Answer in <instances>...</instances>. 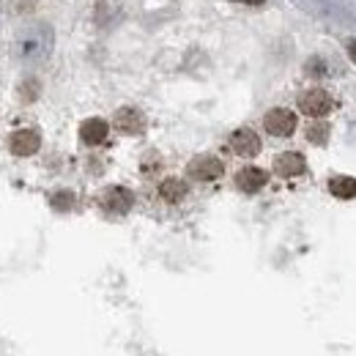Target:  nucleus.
<instances>
[{"label":"nucleus","mask_w":356,"mask_h":356,"mask_svg":"<svg viewBox=\"0 0 356 356\" xmlns=\"http://www.w3.org/2000/svg\"><path fill=\"white\" fill-rule=\"evenodd\" d=\"M329 192L334 195V197H340V200H351L356 197V178L351 176H337L329 181Z\"/></svg>","instance_id":"obj_12"},{"label":"nucleus","mask_w":356,"mask_h":356,"mask_svg":"<svg viewBox=\"0 0 356 356\" xmlns=\"http://www.w3.org/2000/svg\"><path fill=\"white\" fill-rule=\"evenodd\" d=\"M222 162L217 156H195L189 165H186V173L195 181H214V178L222 176Z\"/></svg>","instance_id":"obj_4"},{"label":"nucleus","mask_w":356,"mask_h":356,"mask_svg":"<svg viewBox=\"0 0 356 356\" xmlns=\"http://www.w3.org/2000/svg\"><path fill=\"white\" fill-rule=\"evenodd\" d=\"M326 72V63L321 60V58H310L307 60V74H312V77H321Z\"/></svg>","instance_id":"obj_16"},{"label":"nucleus","mask_w":356,"mask_h":356,"mask_svg":"<svg viewBox=\"0 0 356 356\" xmlns=\"http://www.w3.org/2000/svg\"><path fill=\"white\" fill-rule=\"evenodd\" d=\"M332 107H334L332 96L321 88H312V90H307V93H302V96H299V110H302L305 115H310V118H321V115H326Z\"/></svg>","instance_id":"obj_3"},{"label":"nucleus","mask_w":356,"mask_h":356,"mask_svg":"<svg viewBox=\"0 0 356 356\" xmlns=\"http://www.w3.org/2000/svg\"><path fill=\"white\" fill-rule=\"evenodd\" d=\"M115 129L124 134H137L143 132V127H145V118H143V113L140 110H134V107H124V110H118L115 113Z\"/></svg>","instance_id":"obj_9"},{"label":"nucleus","mask_w":356,"mask_h":356,"mask_svg":"<svg viewBox=\"0 0 356 356\" xmlns=\"http://www.w3.org/2000/svg\"><path fill=\"white\" fill-rule=\"evenodd\" d=\"M230 151L244 156V159H250V156H255L261 151V137L252 129H238V132L230 134Z\"/></svg>","instance_id":"obj_6"},{"label":"nucleus","mask_w":356,"mask_h":356,"mask_svg":"<svg viewBox=\"0 0 356 356\" xmlns=\"http://www.w3.org/2000/svg\"><path fill=\"white\" fill-rule=\"evenodd\" d=\"M307 140H310V143H315V145L326 143V140H329V124H323V121H315V124H310V129H307Z\"/></svg>","instance_id":"obj_14"},{"label":"nucleus","mask_w":356,"mask_h":356,"mask_svg":"<svg viewBox=\"0 0 356 356\" xmlns=\"http://www.w3.org/2000/svg\"><path fill=\"white\" fill-rule=\"evenodd\" d=\"M49 47H52V33H49L47 28H28V31H22L19 39H17V52H19V58H25V60H39V58H44L47 52H49Z\"/></svg>","instance_id":"obj_1"},{"label":"nucleus","mask_w":356,"mask_h":356,"mask_svg":"<svg viewBox=\"0 0 356 356\" xmlns=\"http://www.w3.org/2000/svg\"><path fill=\"white\" fill-rule=\"evenodd\" d=\"M134 195L127 186H110L104 195H102V209L110 211V214H127L132 209Z\"/></svg>","instance_id":"obj_5"},{"label":"nucleus","mask_w":356,"mask_h":356,"mask_svg":"<svg viewBox=\"0 0 356 356\" xmlns=\"http://www.w3.org/2000/svg\"><path fill=\"white\" fill-rule=\"evenodd\" d=\"M348 55H351V60L356 63V42H351V44H348Z\"/></svg>","instance_id":"obj_17"},{"label":"nucleus","mask_w":356,"mask_h":356,"mask_svg":"<svg viewBox=\"0 0 356 356\" xmlns=\"http://www.w3.org/2000/svg\"><path fill=\"white\" fill-rule=\"evenodd\" d=\"M305 168H307V162H305V156L296 154V151H285V154H280V156L274 159V173L282 178L299 176V173H305Z\"/></svg>","instance_id":"obj_8"},{"label":"nucleus","mask_w":356,"mask_h":356,"mask_svg":"<svg viewBox=\"0 0 356 356\" xmlns=\"http://www.w3.org/2000/svg\"><path fill=\"white\" fill-rule=\"evenodd\" d=\"M39 145H42V137L33 129H19V132L11 134V140H8V148L17 156H33L39 151Z\"/></svg>","instance_id":"obj_7"},{"label":"nucleus","mask_w":356,"mask_h":356,"mask_svg":"<svg viewBox=\"0 0 356 356\" xmlns=\"http://www.w3.org/2000/svg\"><path fill=\"white\" fill-rule=\"evenodd\" d=\"M107 132H110V127H107L102 118H88V121L80 127V137H83V143H88V145L104 143V140H107Z\"/></svg>","instance_id":"obj_11"},{"label":"nucleus","mask_w":356,"mask_h":356,"mask_svg":"<svg viewBox=\"0 0 356 356\" xmlns=\"http://www.w3.org/2000/svg\"><path fill=\"white\" fill-rule=\"evenodd\" d=\"M52 206L60 209V211H66V209L74 206V195L72 192H58V195H52Z\"/></svg>","instance_id":"obj_15"},{"label":"nucleus","mask_w":356,"mask_h":356,"mask_svg":"<svg viewBox=\"0 0 356 356\" xmlns=\"http://www.w3.org/2000/svg\"><path fill=\"white\" fill-rule=\"evenodd\" d=\"M159 192H162V197H165L168 203H181V200L186 197V184H184L181 178H168V181H162Z\"/></svg>","instance_id":"obj_13"},{"label":"nucleus","mask_w":356,"mask_h":356,"mask_svg":"<svg viewBox=\"0 0 356 356\" xmlns=\"http://www.w3.org/2000/svg\"><path fill=\"white\" fill-rule=\"evenodd\" d=\"M266 184H268V173L261 170V168H244V170H238V176H236V186H238L241 192H258V189H264Z\"/></svg>","instance_id":"obj_10"},{"label":"nucleus","mask_w":356,"mask_h":356,"mask_svg":"<svg viewBox=\"0 0 356 356\" xmlns=\"http://www.w3.org/2000/svg\"><path fill=\"white\" fill-rule=\"evenodd\" d=\"M264 127L268 134L274 137H291L296 132V115L285 107H277V110H268L266 118H264Z\"/></svg>","instance_id":"obj_2"},{"label":"nucleus","mask_w":356,"mask_h":356,"mask_svg":"<svg viewBox=\"0 0 356 356\" xmlns=\"http://www.w3.org/2000/svg\"><path fill=\"white\" fill-rule=\"evenodd\" d=\"M236 3H247V6H261V3H266V0H236Z\"/></svg>","instance_id":"obj_18"}]
</instances>
